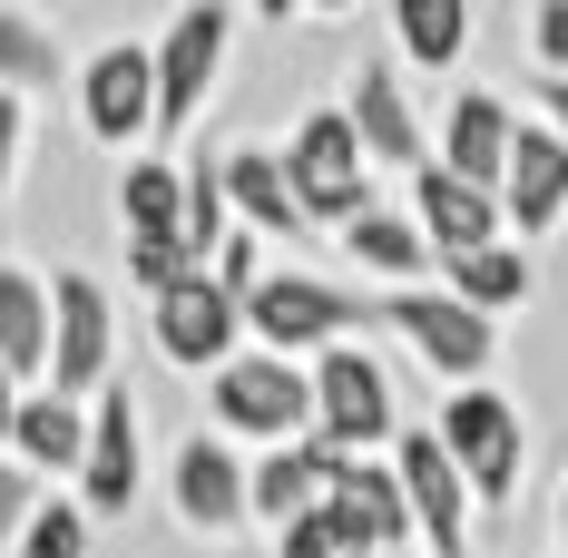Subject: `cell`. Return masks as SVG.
Instances as JSON below:
<instances>
[{
	"mask_svg": "<svg viewBox=\"0 0 568 558\" xmlns=\"http://www.w3.org/2000/svg\"><path fill=\"white\" fill-rule=\"evenodd\" d=\"M363 324H383V294H353V284L304 275V265H275V275L245 294V343L294 353V363H314L324 343H353Z\"/></svg>",
	"mask_w": 568,
	"mask_h": 558,
	"instance_id": "6da1fadb",
	"label": "cell"
},
{
	"mask_svg": "<svg viewBox=\"0 0 568 558\" xmlns=\"http://www.w3.org/2000/svg\"><path fill=\"white\" fill-rule=\"evenodd\" d=\"M206 422L226 432V442H304L314 432V363H294V353H265V343H245L235 363L206 373Z\"/></svg>",
	"mask_w": 568,
	"mask_h": 558,
	"instance_id": "7a4b0ae2",
	"label": "cell"
},
{
	"mask_svg": "<svg viewBox=\"0 0 568 558\" xmlns=\"http://www.w3.org/2000/svg\"><path fill=\"white\" fill-rule=\"evenodd\" d=\"M383 324L412 343V363L432 383H490V363H500V314L460 304L452 284H383Z\"/></svg>",
	"mask_w": 568,
	"mask_h": 558,
	"instance_id": "3957f363",
	"label": "cell"
},
{
	"mask_svg": "<svg viewBox=\"0 0 568 558\" xmlns=\"http://www.w3.org/2000/svg\"><path fill=\"white\" fill-rule=\"evenodd\" d=\"M284 176H294L304 216L334 225V235L363 216V206H383V196H373V148H363V128L343 118V99L334 109H304L284 128Z\"/></svg>",
	"mask_w": 568,
	"mask_h": 558,
	"instance_id": "277c9868",
	"label": "cell"
},
{
	"mask_svg": "<svg viewBox=\"0 0 568 558\" xmlns=\"http://www.w3.org/2000/svg\"><path fill=\"white\" fill-rule=\"evenodd\" d=\"M226 59H235V0H176L158 30V138H186L216 109Z\"/></svg>",
	"mask_w": 568,
	"mask_h": 558,
	"instance_id": "5b68a950",
	"label": "cell"
},
{
	"mask_svg": "<svg viewBox=\"0 0 568 558\" xmlns=\"http://www.w3.org/2000/svg\"><path fill=\"white\" fill-rule=\"evenodd\" d=\"M432 432L452 442V460H460V480H470V500H480V509H510L519 500V480H529V422H519L510 392L452 383V402H442Z\"/></svg>",
	"mask_w": 568,
	"mask_h": 558,
	"instance_id": "8992f818",
	"label": "cell"
},
{
	"mask_svg": "<svg viewBox=\"0 0 568 558\" xmlns=\"http://www.w3.org/2000/svg\"><path fill=\"white\" fill-rule=\"evenodd\" d=\"M69 99H79V128H89L109 158L158 148V40H99V50L79 59Z\"/></svg>",
	"mask_w": 568,
	"mask_h": 558,
	"instance_id": "52a82bcc",
	"label": "cell"
},
{
	"mask_svg": "<svg viewBox=\"0 0 568 558\" xmlns=\"http://www.w3.org/2000/svg\"><path fill=\"white\" fill-rule=\"evenodd\" d=\"M138 490H148V412H138V392L118 373V383L89 392V450H79L69 500L89 509V519H128Z\"/></svg>",
	"mask_w": 568,
	"mask_h": 558,
	"instance_id": "ba28073f",
	"label": "cell"
},
{
	"mask_svg": "<svg viewBox=\"0 0 568 558\" xmlns=\"http://www.w3.org/2000/svg\"><path fill=\"white\" fill-rule=\"evenodd\" d=\"M148 343H158V363H176V373H196V383H206L216 363L245 353V294L196 265L186 284L148 294Z\"/></svg>",
	"mask_w": 568,
	"mask_h": 558,
	"instance_id": "9c48e42d",
	"label": "cell"
},
{
	"mask_svg": "<svg viewBox=\"0 0 568 558\" xmlns=\"http://www.w3.org/2000/svg\"><path fill=\"white\" fill-rule=\"evenodd\" d=\"M168 509L186 539H235L255 529V460L226 442V432H186L168 460Z\"/></svg>",
	"mask_w": 568,
	"mask_h": 558,
	"instance_id": "30bf717a",
	"label": "cell"
},
{
	"mask_svg": "<svg viewBox=\"0 0 568 558\" xmlns=\"http://www.w3.org/2000/svg\"><path fill=\"white\" fill-rule=\"evenodd\" d=\"M99 383H118V304L89 265L50 275V392L89 402Z\"/></svg>",
	"mask_w": 568,
	"mask_h": 558,
	"instance_id": "8fae6325",
	"label": "cell"
},
{
	"mask_svg": "<svg viewBox=\"0 0 568 558\" xmlns=\"http://www.w3.org/2000/svg\"><path fill=\"white\" fill-rule=\"evenodd\" d=\"M314 432H324V442H343V450H393L402 402H393V373L363 353V334L314 353Z\"/></svg>",
	"mask_w": 568,
	"mask_h": 558,
	"instance_id": "7c38bea8",
	"label": "cell"
},
{
	"mask_svg": "<svg viewBox=\"0 0 568 558\" xmlns=\"http://www.w3.org/2000/svg\"><path fill=\"white\" fill-rule=\"evenodd\" d=\"M324 519H334L343 558H393V549H422V529H412V490H402L393 450H353L334 480V500H324Z\"/></svg>",
	"mask_w": 568,
	"mask_h": 558,
	"instance_id": "4fadbf2b",
	"label": "cell"
},
{
	"mask_svg": "<svg viewBox=\"0 0 568 558\" xmlns=\"http://www.w3.org/2000/svg\"><path fill=\"white\" fill-rule=\"evenodd\" d=\"M393 470H402V490H412V529H422V549H432V558H460V549H470L480 500H470V480H460L452 442H442V432H393Z\"/></svg>",
	"mask_w": 568,
	"mask_h": 558,
	"instance_id": "5bb4252c",
	"label": "cell"
},
{
	"mask_svg": "<svg viewBox=\"0 0 568 558\" xmlns=\"http://www.w3.org/2000/svg\"><path fill=\"white\" fill-rule=\"evenodd\" d=\"M343 118L363 128L373 168H393V176L432 168V118L412 109V89H402V69H393V59H363V69L343 79Z\"/></svg>",
	"mask_w": 568,
	"mask_h": 558,
	"instance_id": "9a60e30c",
	"label": "cell"
},
{
	"mask_svg": "<svg viewBox=\"0 0 568 558\" xmlns=\"http://www.w3.org/2000/svg\"><path fill=\"white\" fill-rule=\"evenodd\" d=\"M529 118L500 99V89H452V109H442V138H432V158L452 176H470V186H500L510 176V148Z\"/></svg>",
	"mask_w": 568,
	"mask_h": 558,
	"instance_id": "2e32d148",
	"label": "cell"
},
{
	"mask_svg": "<svg viewBox=\"0 0 568 558\" xmlns=\"http://www.w3.org/2000/svg\"><path fill=\"white\" fill-rule=\"evenodd\" d=\"M500 216H510V235L529 245V235H549V225H568V138L549 128V118H529L510 148V176H500Z\"/></svg>",
	"mask_w": 568,
	"mask_h": 558,
	"instance_id": "e0dca14e",
	"label": "cell"
},
{
	"mask_svg": "<svg viewBox=\"0 0 568 558\" xmlns=\"http://www.w3.org/2000/svg\"><path fill=\"white\" fill-rule=\"evenodd\" d=\"M412 216H422V235H432V255H470V245H500V235H510L500 186H470V176H452L442 158L412 168Z\"/></svg>",
	"mask_w": 568,
	"mask_h": 558,
	"instance_id": "ac0fdd59",
	"label": "cell"
},
{
	"mask_svg": "<svg viewBox=\"0 0 568 558\" xmlns=\"http://www.w3.org/2000/svg\"><path fill=\"white\" fill-rule=\"evenodd\" d=\"M343 460H353V450H343V442H324V432L255 450V519H265V529H284V519L324 509V500H334V480H343Z\"/></svg>",
	"mask_w": 568,
	"mask_h": 558,
	"instance_id": "d6986e66",
	"label": "cell"
},
{
	"mask_svg": "<svg viewBox=\"0 0 568 558\" xmlns=\"http://www.w3.org/2000/svg\"><path fill=\"white\" fill-rule=\"evenodd\" d=\"M226 196H235V225H255L265 245L314 235L304 196H294V176H284V148H226Z\"/></svg>",
	"mask_w": 568,
	"mask_h": 558,
	"instance_id": "ffe728a7",
	"label": "cell"
},
{
	"mask_svg": "<svg viewBox=\"0 0 568 558\" xmlns=\"http://www.w3.org/2000/svg\"><path fill=\"white\" fill-rule=\"evenodd\" d=\"M343 255H353L373 284H422V275H442V255H432V235H422L412 206H363V216L343 225Z\"/></svg>",
	"mask_w": 568,
	"mask_h": 558,
	"instance_id": "44dd1931",
	"label": "cell"
},
{
	"mask_svg": "<svg viewBox=\"0 0 568 558\" xmlns=\"http://www.w3.org/2000/svg\"><path fill=\"white\" fill-rule=\"evenodd\" d=\"M109 206H118V235H186V158L128 148V168H118Z\"/></svg>",
	"mask_w": 568,
	"mask_h": 558,
	"instance_id": "7402d4cb",
	"label": "cell"
},
{
	"mask_svg": "<svg viewBox=\"0 0 568 558\" xmlns=\"http://www.w3.org/2000/svg\"><path fill=\"white\" fill-rule=\"evenodd\" d=\"M10 450H20L40 480H79V450H89V402H69V392L30 383L20 422H10Z\"/></svg>",
	"mask_w": 568,
	"mask_h": 558,
	"instance_id": "603a6c76",
	"label": "cell"
},
{
	"mask_svg": "<svg viewBox=\"0 0 568 558\" xmlns=\"http://www.w3.org/2000/svg\"><path fill=\"white\" fill-rule=\"evenodd\" d=\"M0 363L20 383H50V275L0 255Z\"/></svg>",
	"mask_w": 568,
	"mask_h": 558,
	"instance_id": "cb8c5ba5",
	"label": "cell"
},
{
	"mask_svg": "<svg viewBox=\"0 0 568 558\" xmlns=\"http://www.w3.org/2000/svg\"><path fill=\"white\" fill-rule=\"evenodd\" d=\"M442 284H452L460 304H480V314H519V304L539 294V265H529V245H519V235H500V245L442 255Z\"/></svg>",
	"mask_w": 568,
	"mask_h": 558,
	"instance_id": "d4e9b609",
	"label": "cell"
},
{
	"mask_svg": "<svg viewBox=\"0 0 568 558\" xmlns=\"http://www.w3.org/2000/svg\"><path fill=\"white\" fill-rule=\"evenodd\" d=\"M59 79H69L59 20H50V10H30V0H0V89H20V99H50Z\"/></svg>",
	"mask_w": 568,
	"mask_h": 558,
	"instance_id": "484cf974",
	"label": "cell"
},
{
	"mask_svg": "<svg viewBox=\"0 0 568 558\" xmlns=\"http://www.w3.org/2000/svg\"><path fill=\"white\" fill-rule=\"evenodd\" d=\"M402 69H460L470 59V0H393Z\"/></svg>",
	"mask_w": 568,
	"mask_h": 558,
	"instance_id": "4316f807",
	"label": "cell"
},
{
	"mask_svg": "<svg viewBox=\"0 0 568 558\" xmlns=\"http://www.w3.org/2000/svg\"><path fill=\"white\" fill-rule=\"evenodd\" d=\"M89 549H99V519H89L79 500H40V519L20 529L10 558H89Z\"/></svg>",
	"mask_w": 568,
	"mask_h": 558,
	"instance_id": "83f0119b",
	"label": "cell"
},
{
	"mask_svg": "<svg viewBox=\"0 0 568 558\" xmlns=\"http://www.w3.org/2000/svg\"><path fill=\"white\" fill-rule=\"evenodd\" d=\"M118 245H128V284H138V294H168V284H186L206 265L186 235H118Z\"/></svg>",
	"mask_w": 568,
	"mask_h": 558,
	"instance_id": "f1b7e54d",
	"label": "cell"
},
{
	"mask_svg": "<svg viewBox=\"0 0 568 558\" xmlns=\"http://www.w3.org/2000/svg\"><path fill=\"white\" fill-rule=\"evenodd\" d=\"M40 500H50V480H40V470H30L20 450H0V558L20 549V529L40 519Z\"/></svg>",
	"mask_w": 568,
	"mask_h": 558,
	"instance_id": "f546056e",
	"label": "cell"
},
{
	"mask_svg": "<svg viewBox=\"0 0 568 558\" xmlns=\"http://www.w3.org/2000/svg\"><path fill=\"white\" fill-rule=\"evenodd\" d=\"M30 128H40V99L0 89V206H10V196H20V176H30Z\"/></svg>",
	"mask_w": 568,
	"mask_h": 558,
	"instance_id": "4dcf8cb0",
	"label": "cell"
},
{
	"mask_svg": "<svg viewBox=\"0 0 568 558\" xmlns=\"http://www.w3.org/2000/svg\"><path fill=\"white\" fill-rule=\"evenodd\" d=\"M206 275H216V284H235V294H255V284L275 275V265H265V235H255V225H235L226 245H216V265H206Z\"/></svg>",
	"mask_w": 568,
	"mask_h": 558,
	"instance_id": "1f68e13d",
	"label": "cell"
},
{
	"mask_svg": "<svg viewBox=\"0 0 568 558\" xmlns=\"http://www.w3.org/2000/svg\"><path fill=\"white\" fill-rule=\"evenodd\" d=\"M275 558H343L334 519H324V509H304V519H284V529H275Z\"/></svg>",
	"mask_w": 568,
	"mask_h": 558,
	"instance_id": "d6a6232c",
	"label": "cell"
},
{
	"mask_svg": "<svg viewBox=\"0 0 568 558\" xmlns=\"http://www.w3.org/2000/svg\"><path fill=\"white\" fill-rule=\"evenodd\" d=\"M529 59L568 79V0H539V10H529Z\"/></svg>",
	"mask_w": 568,
	"mask_h": 558,
	"instance_id": "836d02e7",
	"label": "cell"
},
{
	"mask_svg": "<svg viewBox=\"0 0 568 558\" xmlns=\"http://www.w3.org/2000/svg\"><path fill=\"white\" fill-rule=\"evenodd\" d=\"M539 118L568 138V79H559V69H539Z\"/></svg>",
	"mask_w": 568,
	"mask_h": 558,
	"instance_id": "e575fe53",
	"label": "cell"
},
{
	"mask_svg": "<svg viewBox=\"0 0 568 558\" xmlns=\"http://www.w3.org/2000/svg\"><path fill=\"white\" fill-rule=\"evenodd\" d=\"M235 10H245V20H275V30H284V20H304V0H235Z\"/></svg>",
	"mask_w": 568,
	"mask_h": 558,
	"instance_id": "d590c367",
	"label": "cell"
},
{
	"mask_svg": "<svg viewBox=\"0 0 568 558\" xmlns=\"http://www.w3.org/2000/svg\"><path fill=\"white\" fill-rule=\"evenodd\" d=\"M304 10H314V20H343V10H363V0H304Z\"/></svg>",
	"mask_w": 568,
	"mask_h": 558,
	"instance_id": "8d00e7d4",
	"label": "cell"
},
{
	"mask_svg": "<svg viewBox=\"0 0 568 558\" xmlns=\"http://www.w3.org/2000/svg\"><path fill=\"white\" fill-rule=\"evenodd\" d=\"M559 558H568V490H559Z\"/></svg>",
	"mask_w": 568,
	"mask_h": 558,
	"instance_id": "74e56055",
	"label": "cell"
},
{
	"mask_svg": "<svg viewBox=\"0 0 568 558\" xmlns=\"http://www.w3.org/2000/svg\"><path fill=\"white\" fill-rule=\"evenodd\" d=\"M393 558H432V549H393Z\"/></svg>",
	"mask_w": 568,
	"mask_h": 558,
	"instance_id": "f35d334b",
	"label": "cell"
}]
</instances>
